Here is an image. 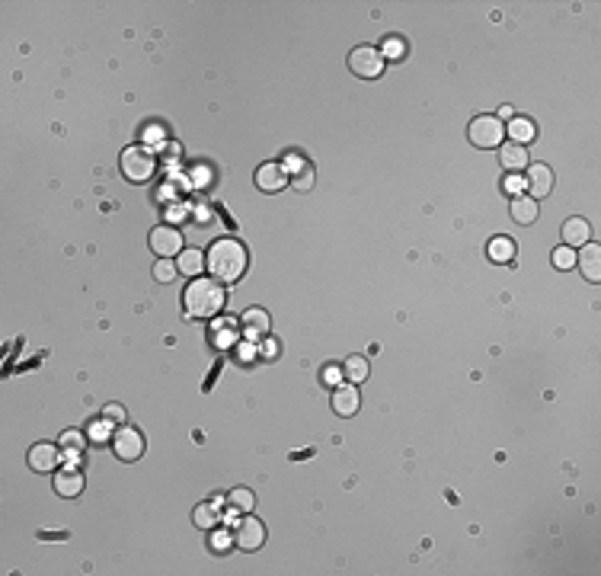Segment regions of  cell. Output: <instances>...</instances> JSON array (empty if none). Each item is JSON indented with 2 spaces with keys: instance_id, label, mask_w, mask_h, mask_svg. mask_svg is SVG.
<instances>
[{
  "instance_id": "6da1fadb",
  "label": "cell",
  "mask_w": 601,
  "mask_h": 576,
  "mask_svg": "<svg viewBox=\"0 0 601 576\" xmlns=\"http://www.w3.org/2000/svg\"><path fill=\"white\" fill-rule=\"evenodd\" d=\"M205 266H208L211 279L231 285V282L243 279V273H247V266H249V253H247V247H243L240 240L224 237V240L211 243L208 257H205Z\"/></svg>"
},
{
  "instance_id": "7a4b0ae2",
  "label": "cell",
  "mask_w": 601,
  "mask_h": 576,
  "mask_svg": "<svg viewBox=\"0 0 601 576\" xmlns=\"http://www.w3.org/2000/svg\"><path fill=\"white\" fill-rule=\"evenodd\" d=\"M224 301H227V291H224V282L218 279H192L182 291V308H186L189 317H215V314L224 311Z\"/></svg>"
},
{
  "instance_id": "3957f363",
  "label": "cell",
  "mask_w": 601,
  "mask_h": 576,
  "mask_svg": "<svg viewBox=\"0 0 601 576\" xmlns=\"http://www.w3.org/2000/svg\"><path fill=\"white\" fill-rule=\"evenodd\" d=\"M384 64H387V58L375 45H359L349 52V71L361 80H377L384 74Z\"/></svg>"
},
{
  "instance_id": "277c9868",
  "label": "cell",
  "mask_w": 601,
  "mask_h": 576,
  "mask_svg": "<svg viewBox=\"0 0 601 576\" xmlns=\"http://www.w3.org/2000/svg\"><path fill=\"white\" fill-rule=\"evenodd\" d=\"M467 135H470V144H477L480 151H489V147H502L505 125L499 122V115H477Z\"/></svg>"
},
{
  "instance_id": "5b68a950",
  "label": "cell",
  "mask_w": 601,
  "mask_h": 576,
  "mask_svg": "<svg viewBox=\"0 0 601 576\" xmlns=\"http://www.w3.org/2000/svg\"><path fill=\"white\" fill-rule=\"evenodd\" d=\"M119 167H122V176H125L128 182H147L150 176H154V167H157V164H154V157H150L144 147H125Z\"/></svg>"
},
{
  "instance_id": "8992f818",
  "label": "cell",
  "mask_w": 601,
  "mask_h": 576,
  "mask_svg": "<svg viewBox=\"0 0 601 576\" xmlns=\"http://www.w3.org/2000/svg\"><path fill=\"white\" fill-rule=\"evenodd\" d=\"M150 250L157 253L160 259H173L180 257L186 247H182V234L173 228V224H160V228L150 231Z\"/></svg>"
},
{
  "instance_id": "52a82bcc",
  "label": "cell",
  "mask_w": 601,
  "mask_h": 576,
  "mask_svg": "<svg viewBox=\"0 0 601 576\" xmlns=\"http://www.w3.org/2000/svg\"><path fill=\"white\" fill-rule=\"evenodd\" d=\"M113 452L119 461H138L144 455V435L138 429H131V426H122L113 435Z\"/></svg>"
},
{
  "instance_id": "ba28073f",
  "label": "cell",
  "mask_w": 601,
  "mask_h": 576,
  "mask_svg": "<svg viewBox=\"0 0 601 576\" xmlns=\"http://www.w3.org/2000/svg\"><path fill=\"white\" fill-rule=\"evenodd\" d=\"M263 545H266V525L247 512V519L237 522V547H243V551H259Z\"/></svg>"
},
{
  "instance_id": "9c48e42d",
  "label": "cell",
  "mask_w": 601,
  "mask_h": 576,
  "mask_svg": "<svg viewBox=\"0 0 601 576\" xmlns=\"http://www.w3.org/2000/svg\"><path fill=\"white\" fill-rule=\"evenodd\" d=\"M525 189L531 199L550 196V189H553V170H550L547 164H531V167H528V176H525Z\"/></svg>"
},
{
  "instance_id": "30bf717a",
  "label": "cell",
  "mask_w": 601,
  "mask_h": 576,
  "mask_svg": "<svg viewBox=\"0 0 601 576\" xmlns=\"http://www.w3.org/2000/svg\"><path fill=\"white\" fill-rule=\"evenodd\" d=\"M330 407L336 417H355L361 407V397L355 391V384H336L333 387V397H330Z\"/></svg>"
},
{
  "instance_id": "8fae6325",
  "label": "cell",
  "mask_w": 601,
  "mask_h": 576,
  "mask_svg": "<svg viewBox=\"0 0 601 576\" xmlns=\"http://www.w3.org/2000/svg\"><path fill=\"white\" fill-rule=\"evenodd\" d=\"M576 266L582 269V275H586L588 282H601V247L598 243H582L576 253Z\"/></svg>"
},
{
  "instance_id": "7c38bea8",
  "label": "cell",
  "mask_w": 601,
  "mask_h": 576,
  "mask_svg": "<svg viewBox=\"0 0 601 576\" xmlns=\"http://www.w3.org/2000/svg\"><path fill=\"white\" fill-rule=\"evenodd\" d=\"M58 458H61V452L52 442H36L29 448V468L38 470V474H48V470L58 468Z\"/></svg>"
},
{
  "instance_id": "4fadbf2b",
  "label": "cell",
  "mask_w": 601,
  "mask_h": 576,
  "mask_svg": "<svg viewBox=\"0 0 601 576\" xmlns=\"http://www.w3.org/2000/svg\"><path fill=\"white\" fill-rule=\"evenodd\" d=\"M240 330L249 343H259L266 333H269V314H266L263 308H249L240 320Z\"/></svg>"
},
{
  "instance_id": "5bb4252c",
  "label": "cell",
  "mask_w": 601,
  "mask_h": 576,
  "mask_svg": "<svg viewBox=\"0 0 601 576\" xmlns=\"http://www.w3.org/2000/svg\"><path fill=\"white\" fill-rule=\"evenodd\" d=\"M560 237H563V247H582V243H588V237H592V228H588L586 218H566L563 228H560Z\"/></svg>"
},
{
  "instance_id": "9a60e30c",
  "label": "cell",
  "mask_w": 601,
  "mask_h": 576,
  "mask_svg": "<svg viewBox=\"0 0 601 576\" xmlns=\"http://www.w3.org/2000/svg\"><path fill=\"white\" fill-rule=\"evenodd\" d=\"M55 493L64 496V500H74L83 493V474L77 468H68V470H58L55 474Z\"/></svg>"
},
{
  "instance_id": "2e32d148",
  "label": "cell",
  "mask_w": 601,
  "mask_h": 576,
  "mask_svg": "<svg viewBox=\"0 0 601 576\" xmlns=\"http://www.w3.org/2000/svg\"><path fill=\"white\" fill-rule=\"evenodd\" d=\"M499 160H502V167L509 170V173H521V170L531 167V157H528V147L525 144H502V154H499Z\"/></svg>"
},
{
  "instance_id": "e0dca14e",
  "label": "cell",
  "mask_w": 601,
  "mask_h": 576,
  "mask_svg": "<svg viewBox=\"0 0 601 576\" xmlns=\"http://www.w3.org/2000/svg\"><path fill=\"white\" fill-rule=\"evenodd\" d=\"M256 186L263 192H278L285 186V167H278V164H263V167L256 170Z\"/></svg>"
},
{
  "instance_id": "ac0fdd59",
  "label": "cell",
  "mask_w": 601,
  "mask_h": 576,
  "mask_svg": "<svg viewBox=\"0 0 601 576\" xmlns=\"http://www.w3.org/2000/svg\"><path fill=\"white\" fill-rule=\"evenodd\" d=\"M512 218H515V224H534V218H537V202H534L531 196H515L512 199Z\"/></svg>"
},
{
  "instance_id": "d6986e66",
  "label": "cell",
  "mask_w": 601,
  "mask_h": 576,
  "mask_svg": "<svg viewBox=\"0 0 601 576\" xmlns=\"http://www.w3.org/2000/svg\"><path fill=\"white\" fill-rule=\"evenodd\" d=\"M534 122L531 119H521V115H515V119L509 122V138L515 144H528V141H534Z\"/></svg>"
},
{
  "instance_id": "ffe728a7",
  "label": "cell",
  "mask_w": 601,
  "mask_h": 576,
  "mask_svg": "<svg viewBox=\"0 0 601 576\" xmlns=\"http://www.w3.org/2000/svg\"><path fill=\"white\" fill-rule=\"evenodd\" d=\"M180 273L182 275H192V279H198L202 275V269H205V257L198 250H182L180 253Z\"/></svg>"
},
{
  "instance_id": "44dd1931",
  "label": "cell",
  "mask_w": 601,
  "mask_h": 576,
  "mask_svg": "<svg viewBox=\"0 0 601 576\" xmlns=\"http://www.w3.org/2000/svg\"><path fill=\"white\" fill-rule=\"evenodd\" d=\"M489 259L493 263H512L515 259V240L512 237H496L489 243Z\"/></svg>"
},
{
  "instance_id": "7402d4cb",
  "label": "cell",
  "mask_w": 601,
  "mask_h": 576,
  "mask_svg": "<svg viewBox=\"0 0 601 576\" xmlns=\"http://www.w3.org/2000/svg\"><path fill=\"white\" fill-rule=\"evenodd\" d=\"M342 378H346L349 384H361V381L368 378V362H365L361 356L346 359V365H342Z\"/></svg>"
},
{
  "instance_id": "603a6c76",
  "label": "cell",
  "mask_w": 601,
  "mask_h": 576,
  "mask_svg": "<svg viewBox=\"0 0 601 576\" xmlns=\"http://www.w3.org/2000/svg\"><path fill=\"white\" fill-rule=\"evenodd\" d=\"M196 525L198 528H205V531H211V528H218V522H221V516H218V506L215 503H205V506H198L196 509Z\"/></svg>"
},
{
  "instance_id": "cb8c5ba5",
  "label": "cell",
  "mask_w": 601,
  "mask_h": 576,
  "mask_svg": "<svg viewBox=\"0 0 601 576\" xmlns=\"http://www.w3.org/2000/svg\"><path fill=\"white\" fill-rule=\"evenodd\" d=\"M180 275V266L170 263V259H160V263H154V282H160V285H170V282Z\"/></svg>"
},
{
  "instance_id": "d4e9b609",
  "label": "cell",
  "mask_w": 601,
  "mask_h": 576,
  "mask_svg": "<svg viewBox=\"0 0 601 576\" xmlns=\"http://www.w3.org/2000/svg\"><path fill=\"white\" fill-rule=\"evenodd\" d=\"M314 180H317V173H314V167H310V164H304V167L298 170V173H294V180H291V186L298 192H307L310 186H314Z\"/></svg>"
},
{
  "instance_id": "484cf974",
  "label": "cell",
  "mask_w": 601,
  "mask_h": 576,
  "mask_svg": "<svg viewBox=\"0 0 601 576\" xmlns=\"http://www.w3.org/2000/svg\"><path fill=\"white\" fill-rule=\"evenodd\" d=\"M253 503H256V496L249 490H243V487L231 493V506L237 509V512H253Z\"/></svg>"
},
{
  "instance_id": "4316f807",
  "label": "cell",
  "mask_w": 601,
  "mask_h": 576,
  "mask_svg": "<svg viewBox=\"0 0 601 576\" xmlns=\"http://www.w3.org/2000/svg\"><path fill=\"white\" fill-rule=\"evenodd\" d=\"M125 417H128V413H125V407H122V403H106V407H103V419L109 426H125Z\"/></svg>"
},
{
  "instance_id": "83f0119b",
  "label": "cell",
  "mask_w": 601,
  "mask_h": 576,
  "mask_svg": "<svg viewBox=\"0 0 601 576\" xmlns=\"http://www.w3.org/2000/svg\"><path fill=\"white\" fill-rule=\"evenodd\" d=\"M553 266L556 269H572V266H576V250H572V247L553 250Z\"/></svg>"
},
{
  "instance_id": "f1b7e54d",
  "label": "cell",
  "mask_w": 601,
  "mask_h": 576,
  "mask_svg": "<svg viewBox=\"0 0 601 576\" xmlns=\"http://www.w3.org/2000/svg\"><path fill=\"white\" fill-rule=\"evenodd\" d=\"M227 547H231V535H227V531H215V535H211V551L224 554Z\"/></svg>"
},
{
  "instance_id": "f546056e",
  "label": "cell",
  "mask_w": 601,
  "mask_h": 576,
  "mask_svg": "<svg viewBox=\"0 0 601 576\" xmlns=\"http://www.w3.org/2000/svg\"><path fill=\"white\" fill-rule=\"evenodd\" d=\"M61 445L74 448V452H83V445H87V442H83L80 432H64V435H61Z\"/></svg>"
},
{
  "instance_id": "4dcf8cb0",
  "label": "cell",
  "mask_w": 601,
  "mask_h": 576,
  "mask_svg": "<svg viewBox=\"0 0 601 576\" xmlns=\"http://www.w3.org/2000/svg\"><path fill=\"white\" fill-rule=\"evenodd\" d=\"M505 192H509V196H525V180H521L519 173H512L509 180H505Z\"/></svg>"
},
{
  "instance_id": "1f68e13d",
  "label": "cell",
  "mask_w": 601,
  "mask_h": 576,
  "mask_svg": "<svg viewBox=\"0 0 601 576\" xmlns=\"http://www.w3.org/2000/svg\"><path fill=\"white\" fill-rule=\"evenodd\" d=\"M403 55V45H400L397 38H387V45H384V58H400Z\"/></svg>"
},
{
  "instance_id": "d6a6232c",
  "label": "cell",
  "mask_w": 601,
  "mask_h": 576,
  "mask_svg": "<svg viewBox=\"0 0 601 576\" xmlns=\"http://www.w3.org/2000/svg\"><path fill=\"white\" fill-rule=\"evenodd\" d=\"M106 435H109V423H93L90 426V439H106Z\"/></svg>"
},
{
  "instance_id": "836d02e7",
  "label": "cell",
  "mask_w": 601,
  "mask_h": 576,
  "mask_svg": "<svg viewBox=\"0 0 601 576\" xmlns=\"http://www.w3.org/2000/svg\"><path fill=\"white\" fill-rule=\"evenodd\" d=\"M339 378H342V368H326V372H324V381H326V384H333V387L339 384Z\"/></svg>"
},
{
  "instance_id": "e575fe53",
  "label": "cell",
  "mask_w": 601,
  "mask_h": 576,
  "mask_svg": "<svg viewBox=\"0 0 601 576\" xmlns=\"http://www.w3.org/2000/svg\"><path fill=\"white\" fill-rule=\"evenodd\" d=\"M285 160H288V170H294V173H298V170H300V167H304V160H300V157H298V154H288V157H285Z\"/></svg>"
},
{
  "instance_id": "d590c367",
  "label": "cell",
  "mask_w": 601,
  "mask_h": 576,
  "mask_svg": "<svg viewBox=\"0 0 601 576\" xmlns=\"http://www.w3.org/2000/svg\"><path fill=\"white\" fill-rule=\"evenodd\" d=\"M192 212H198L196 221H202V224H211V215H208V208H205V205H198V208H192Z\"/></svg>"
},
{
  "instance_id": "8d00e7d4",
  "label": "cell",
  "mask_w": 601,
  "mask_h": 576,
  "mask_svg": "<svg viewBox=\"0 0 601 576\" xmlns=\"http://www.w3.org/2000/svg\"><path fill=\"white\" fill-rule=\"evenodd\" d=\"M505 119H509V122L515 119V109H512V106H502V109H499V122H505Z\"/></svg>"
},
{
  "instance_id": "74e56055",
  "label": "cell",
  "mask_w": 601,
  "mask_h": 576,
  "mask_svg": "<svg viewBox=\"0 0 601 576\" xmlns=\"http://www.w3.org/2000/svg\"><path fill=\"white\" fill-rule=\"evenodd\" d=\"M64 458H68V464H77V461H80V452H74V448H64Z\"/></svg>"
}]
</instances>
